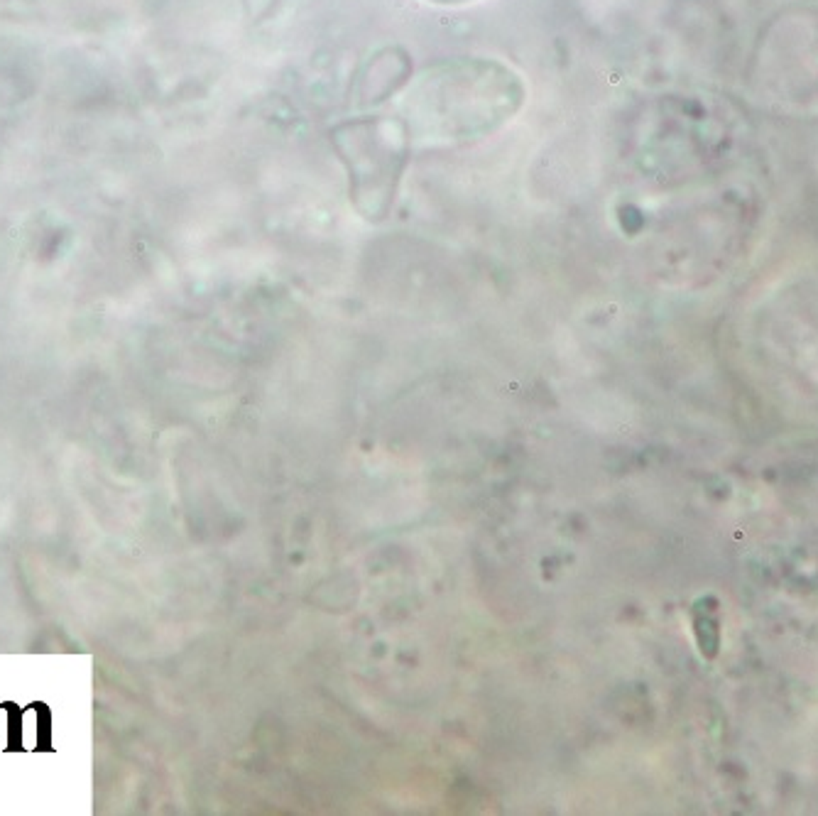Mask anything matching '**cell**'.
<instances>
[{"label": "cell", "mask_w": 818, "mask_h": 816, "mask_svg": "<svg viewBox=\"0 0 818 816\" xmlns=\"http://www.w3.org/2000/svg\"><path fill=\"white\" fill-rule=\"evenodd\" d=\"M522 83L488 59H454L426 69L409 93V126L439 140H468L510 121L522 103Z\"/></svg>", "instance_id": "obj_1"}, {"label": "cell", "mask_w": 818, "mask_h": 816, "mask_svg": "<svg viewBox=\"0 0 818 816\" xmlns=\"http://www.w3.org/2000/svg\"><path fill=\"white\" fill-rule=\"evenodd\" d=\"M409 131L397 121H355L334 142L348 167L350 194L365 216H385L409 152Z\"/></svg>", "instance_id": "obj_2"}, {"label": "cell", "mask_w": 818, "mask_h": 816, "mask_svg": "<svg viewBox=\"0 0 818 816\" xmlns=\"http://www.w3.org/2000/svg\"><path fill=\"white\" fill-rule=\"evenodd\" d=\"M721 620H718L716 601L701 598L693 606V630H696L698 648L703 657H713L718 653V643H721V630H718Z\"/></svg>", "instance_id": "obj_3"}, {"label": "cell", "mask_w": 818, "mask_h": 816, "mask_svg": "<svg viewBox=\"0 0 818 816\" xmlns=\"http://www.w3.org/2000/svg\"><path fill=\"white\" fill-rule=\"evenodd\" d=\"M5 711H8V748L10 750H22V735H20V723H22V716H20V709L15 704H5Z\"/></svg>", "instance_id": "obj_4"}, {"label": "cell", "mask_w": 818, "mask_h": 816, "mask_svg": "<svg viewBox=\"0 0 818 816\" xmlns=\"http://www.w3.org/2000/svg\"><path fill=\"white\" fill-rule=\"evenodd\" d=\"M34 711H37L39 716V733H42V738H39V750H49V721H52V714H49V709L44 704H34Z\"/></svg>", "instance_id": "obj_5"}, {"label": "cell", "mask_w": 818, "mask_h": 816, "mask_svg": "<svg viewBox=\"0 0 818 816\" xmlns=\"http://www.w3.org/2000/svg\"><path fill=\"white\" fill-rule=\"evenodd\" d=\"M431 3H441V5H458V3H470V0H431Z\"/></svg>", "instance_id": "obj_6"}]
</instances>
